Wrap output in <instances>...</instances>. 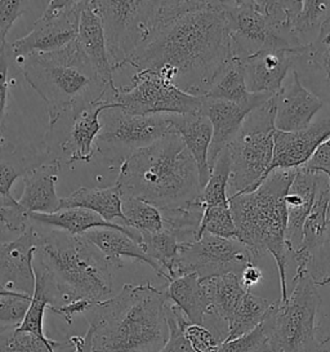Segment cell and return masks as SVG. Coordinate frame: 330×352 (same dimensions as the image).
I'll return each mask as SVG.
<instances>
[{
    "label": "cell",
    "mask_w": 330,
    "mask_h": 352,
    "mask_svg": "<svg viewBox=\"0 0 330 352\" xmlns=\"http://www.w3.org/2000/svg\"><path fill=\"white\" fill-rule=\"evenodd\" d=\"M181 327L185 334L186 340L191 344L195 352H218L221 344L223 343L222 338L217 336L214 331H210L206 325L192 324L187 320L184 312L181 314Z\"/></svg>",
    "instance_id": "cell-42"
},
{
    "label": "cell",
    "mask_w": 330,
    "mask_h": 352,
    "mask_svg": "<svg viewBox=\"0 0 330 352\" xmlns=\"http://www.w3.org/2000/svg\"><path fill=\"white\" fill-rule=\"evenodd\" d=\"M298 56L288 51H262L244 60L248 91L252 94H278Z\"/></svg>",
    "instance_id": "cell-22"
},
{
    "label": "cell",
    "mask_w": 330,
    "mask_h": 352,
    "mask_svg": "<svg viewBox=\"0 0 330 352\" xmlns=\"http://www.w3.org/2000/svg\"><path fill=\"white\" fill-rule=\"evenodd\" d=\"M234 57L223 1H162L160 20L126 66L150 70L186 94L204 97Z\"/></svg>",
    "instance_id": "cell-1"
},
{
    "label": "cell",
    "mask_w": 330,
    "mask_h": 352,
    "mask_svg": "<svg viewBox=\"0 0 330 352\" xmlns=\"http://www.w3.org/2000/svg\"><path fill=\"white\" fill-rule=\"evenodd\" d=\"M34 261L47 270L63 305L72 300L97 303L111 298L116 269L82 235L60 230L41 234Z\"/></svg>",
    "instance_id": "cell-6"
},
{
    "label": "cell",
    "mask_w": 330,
    "mask_h": 352,
    "mask_svg": "<svg viewBox=\"0 0 330 352\" xmlns=\"http://www.w3.org/2000/svg\"><path fill=\"white\" fill-rule=\"evenodd\" d=\"M172 126L182 137L186 147L195 159L200 175L201 190L210 177V168L208 164L209 147L212 144L213 128L203 111L184 115H168Z\"/></svg>",
    "instance_id": "cell-25"
},
{
    "label": "cell",
    "mask_w": 330,
    "mask_h": 352,
    "mask_svg": "<svg viewBox=\"0 0 330 352\" xmlns=\"http://www.w3.org/2000/svg\"><path fill=\"white\" fill-rule=\"evenodd\" d=\"M292 284L288 300L271 303L262 322L271 352H328L329 338L322 336L318 324V285L305 270H297Z\"/></svg>",
    "instance_id": "cell-7"
},
{
    "label": "cell",
    "mask_w": 330,
    "mask_h": 352,
    "mask_svg": "<svg viewBox=\"0 0 330 352\" xmlns=\"http://www.w3.org/2000/svg\"><path fill=\"white\" fill-rule=\"evenodd\" d=\"M93 302L89 300H72L62 306H50L48 310L62 316L67 324H72V318L75 314H85L92 307Z\"/></svg>",
    "instance_id": "cell-49"
},
{
    "label": "cell",
    "mask_w": 330,
    "mask_h": 352,
    "mask_svg": "<svg viewBox=\"0 0 330 352\" xmlns=\"http://www.w3.org/2000/svg\"><path fill=\"white\" fill-rule=\"evenodd\" d=\"M63 343L44 340L20 327L0 331V352H56Z\"/></svg>",
    "instance_id": "cell-38"
},
{
    "label": "cell",
    "mask_w": 330,
    "mask_h": 352,
    "mask_svg": "<svg viewBox=\"0 0 330 352\" xmlns=\"http://www.w3.org/2000/svg\"><path fill=\"white\" fill-rule=\"evenodd\" d=\"M119 107L116 104L100 101L91 104L70 119L67 135L58 146L56 159L66 166L76 163H88L97 154L96 140L102 129L101 115L103 111Z\"/></svg>",
    "instance_id": "cell-19"
},
{
    "label": "cell",
    "mask_w": 330,
    "mask_h": 352,
    "mask_svg": "<svg viewBox=\"0 0 330 352\" xmlns=\"http://www.w3.org/2000/svg\"><path fill=\"white\" fill-rule=\"evenodd\" d=\"M181 314L182 311L179 310L175 305H168L166 306V321H168V328H169V337L168 341L165 342L163 349L159 352H195V350L191 347V344L186 340L185 334L181 327Z\"/></svg>",
    "instance_id": "cell-45"
},
{
    "label": "cell",
    "mask_w": 330,
    "mask_h": 352,
    "mask_svg": "<svg viewBox=\"0 0 330 352\" xmlns=\"http://www.w3.org/2000/svg\"><path fill=\"white\" fill-rule=\"evenodd\" d=\"M26 1L20 0H0V50L4 48L7 42V34L17 21V19L26 11Z\"/></svg>",
    "instance_id": "cell-47"
},
{
    "label": "cell",
    "mask_w": 330,
    "mask_h": 352,
    "mask_svg": "<svg viewBox=\"0 0 330 352\" xmlns=\"http://www.w3.org/2000/svg\"><path fill=\"white\" fill-rule=\"evenodd\" d=\"M69 208H82L92 210L110 223H116V219L120 222L124 221L122 192L116 185L104 188L80 187L69 197H62L61 209Z\"/></svg>",
    "instance_id": "cell-30"
},
{
    "label": "cell",
    "mask_w": 330,
    "mask_h": 352,
    "mask_svg": "<svg viewBox=\"0 0 330 352\" xmlns=\"http://www.w3.org/2000/svg\"><path fill=\"white\" fill-rule=\"evenodd\" d=\"M270 307L271 303L268 300L248 292L235 311L232 319L228 322V333L225 341L236 340L254 331L265 320Z\"/></svg>",
    "instance_id": "cell-34"
},
{
    "label": "cell",
    "mask_w": 330,
    "mask_h": 352,
    "mask_svg": "<svg viewBox=\"0 0 330 352\" xmlns=\"http://www.w3.org/2000/svg\"><path fill=\"white\" fill-rule=\"evenodd\" d=\"M271 97L272 96L270 94H253L245 104L203 97L201 111L209 119L213 128L212 144L208 154V164L210 170L216 164L218 156L236 138L248 115L258 106L265 104Z\"/></svg>",
    "instance_id": "cell-17"
},
{
    "label": "cell",
    "mask_w": 330,
    "mask_h": 352,
    "mask_svg": "<svg viewBox=\"0 0 330 352\" xmlns=\"http://www.w3.org/2000/svg\"><path fill=\"white\" fill-rule=\"evenodd\" d=\"M276 94L248 115L236 138L227 147L231 160L228 197L252 192L270 175L274 159Z\"/></svg>",
    "instance_id": "cell-8"
},
{
    "label": "cell",
    "mask_w": 330,
    "mask_h": 352,
    "mask_svg": "<svg viewBox=\"0 0 330 352\" xmlns=\"http://www.w3.org/2000/svg\"><path fill=\"white\" fill-rule=\"evenodd\" d=\"M12 65H16L13 54L10 51V43L0 50V141H3L4 132V120L7 113V101L10 91V70Z\"/></svg>",
    "instance_id": "cell-46"
},
{
    "label": "cell",
    "mask_w": 330,
    "mask_h": 352,
    "mask_svg": "<svg viewBox=\"0 0 330 352\" xmlns=\"http://www.w3.org/2000/svg\"><path fill=\"white\" fill-rule=\"evenodd\" d=\"M168 300L184 312L187 320L204 325L209 312V300L203 281L196 274H187L169 281L165 287Z\"/></svg>",
    "instance_id": "cell-28"
},
{
    "label": "cell",
    "mask_w": 330,
    "mask_h": 352,
    "mask_svg": "<svg viewBox=\"0 0 330 352\" xmlns=\"http://www.w3.org/2000/svg\"><path fill=\"white\" fill-rule=\"evenodd\" d=\"M35 271V290L31 297L30 307L20 325L22 331H31L44 340H48L44 334V312L50 306H62L61 297L56 289V285L51 279L47 270L39 262L34 261Z\"/></svg>",
    "instance_id": "cell-31"
},
{
    "label": "cell",
    "mask_w": 330,
    "mask_h": 352,
    "mask_svg": "<svg viewBox=\"0 0 330 352\" xmlns=\"http://www.w3.org/2000/svg\"><path fill=\"white\" fill-rule=\"evenodd\" d=\"M252 96L253 94L248 91L244 61L239 57H232L217 76L214 83L204 97L245 104Z\"/></svg>",
    "instance_id": "cell-32"
},
{
    "label": "cell",
    "mask_w": 330,
    "mask_h": 352,
    "mask_svg": "<svg viewBox=\"0 0 330 352\" xmlns=\"http://www.w3.org/2000/svg\"><path fill=\"white\" fill-rule=\"evenodd\" d=\"M223 6L230 26L234 57L244 61L248 57L267 50L292 52L288 45L278 39L263 10L262 0L223 1Z\"/></svg>",
    "instance_id": "cell-15"
},
{
    "label": "cell",
    "mask_w": 330,
    "mask_h": 352,
    "mask_svg": "<svg viewBox=\"0 0 330 352\" xmlns=\"http://www.w3.org/2000/svg\"><path fill=\"white\" fill-rule=\"evenodd\" d=\"M0 296H19V294H16V293H10L8 290L4 289L3 287H0ZM23 296V294H22Z\"/></svg>",
    "instance_id": "cell-52"
},
{
    "label": "cell",
    "mask_w": 330,
    "mask_h": 352,
    "mask_svg": "<svg viewBox=\"0 0 330 352\" xmlns=\"http://www.w3.org/2000/svg\"><path fill=\"white\" fill-rule=\"evenodd\" d=\"M306 270L318 287L330 284V223L319 245L309 253Z\"/></svg>",
    "instance_id": "cell-41"
},
{
    "label": "cell",
    "mask_w": 330,
    "mask_h": 352,
    "mask_svg": "<svg viewBox=\"0 0 330 352\" xmlns=\"http://www.w3.org/2000/svg\"><path fill=\"white\" fill-rule=\"evenodd\" d=\"M113 104L138 115H184L201 111L203 97L186 94L150 70L137 72L132 87H119Z\"/></svg>",
    "instance_id": "cell-11"
},
{
    "label": "cell",
    "mask_w": 330,
    "mask_h": 352,
    "mask_svg": "<svg viewBox=\"0 0 330 352\" xmlns=\"http://www.w3.org/2000/svg\"><path fill=\"white\" fill-rule=\"evenodd\" d=\"M324 109V101L312 94L302 82L297 70L293 80L276 94L275 128L281 132H298L307 128Z\"/></svg>",
    "instance_id": "cell-20"
},
{
    "label": "cell",
    "mask_w": 330,
    "mask_h": 352,
    "mask_svg": "<svg viewBox=\"0 0 330 352\" xmlns=\"http://www.w3.org/2000/svg\"><path fill=\"white\" fill-rule=\"evenodd\" d=\"M330 20V1L303 0L296 20V35L303 48L315 42L322 26Z\"/></svg>",
    "instance_id": "cell-35"
},
{
    "label": "cell",
    "mask_w": 330,
    "mask_h": 352,
    "mask_svg": "<svg viewBox=\"0 0 330 352\" xmlns=\"http://www.w3.org/2000/svg\"><path fill=\"white\" fill-rule=\"evenodd\" d=\"M62 170L57 159L41 164L23 177V192L19 200L0 207V223L10 232H25L30 228V216L54 213L61 209L62 197L57 195L56 184Z\"/></svg>",
    "instance_id": "cell-14"
},
{
    "label": "cell",
    "mask_w": 330,
    "mask_h": 352,
    "mask_svg": "<svg viewBox=\"0 0 330 352\" xmlns=\"http://www.w3.org/2000/svg\"><path fill=\"white\" fill-rule=\"evenodd\" d=\"M262 279H263V274L261 269L256 266V263L248 265L247 267L243 270L240 274V281L247 292H250V289L259 284Z\"/></svg>",
    "instance_id": "cell-50"
},
{
    "label": "cell",
    "mask_w": 330,
    "mask_h": 352,
    "mask_svg": "<svg viewBox=\"0 0 330 352\" xmlns=\"http://www.w3.org/2000/svg\"><path fill=\"white\" fill-rule=\"evenodd\" d=\"M76 42L98 76L104 83L113 87L115 69L107 50L102 20L94 8L93 0L84 1Z\"/></svg>",
    "instance_id": "cell-24"
},
{
    "label": "cell",
    "mask_w": 330,
    "mask_h": 352,
    "mask_svg": "<svg viewBox=\"0 0 330 352\" xmlns=\"http://www.w3.org/2000/svg\"><path fill=\"white\" fill-rule=\"evenodd\" d=\"M16 65L48 107V131L63 118L70 119L91 104L100 101L113 104L118 87L104 83L98 76L76 39L60 51L34 53Z\"/></svg>",
    "instance_id": "cell-4"
},
{
    "label": "cell",
    "mask_w": 330,
    "mask_h": 352,
    "mask_svg": "<svg viewBox=\"0 0 330 352\" xmlns=\"http://www.w3.org/2000/svg\"><path fill=\"white\" fill-rule=\"evenodd\" d=\"M41 234L31 225L20 236L0 241V287L32 297L35 290L34 254Z\"/></svg>",
    "instance_id": "cell-16"
},
{
    "label": "cell",
    "mask_w": 330,
    "mask_h": 352,
    "mask_svg": "<svg viewBox=\"0 0 330 352\" xmlns=\"http://www.w3.org/2000/svg\"><path fill=\"white\" fill-rule=\"evenodd\" d=\"M54 159L50 145L43 141L31 145H12L4 140L0 141V197L3 206L16 201L10 194L13 184L26 176L32 169Z\"/></svg>",
    "instance_id": "cell-21"
},
{
    "label": "cell",
    "mask_w": 330,
    "mask_h": 352,
    "mask_svg": "<svg viewBox=\"0 0 330 352\" xmlns=\"http://www.w3.org/2000/svg\"><path fill=\"white\" fill-rule=\"evenodd\" d=\"M218 352H271V349L267 334L261 324L243 337L223 342Z\"/></svg>",
    "instance_id": "cell-44"
},
{
    "label": "cell",
    "mask_w": 330,
    "mask_h": 352,
    "mask_svg": "<svg viewBox=\"0 0 330 352\" xmlns=\"http://www.w3.org/2000/svg\"><path fill=\"white\" fill-rule=\"evenodd\" d=\"M102 129L96 140L97 153L109 160H122L154 145L173 126L168 115H138L120 107L103 111Z\"/></svg>",
    "instance_id": "cell-10"
},
{
    "label": "cell",
    "mask_w": 330,
    "mask_h": 352,
    "mask_svg": "<svg viewBox=\"0 0 330 352\" xmlns=\"http://www.w3.org/2000/svg\"><path fill=\"white\" fill-rule=\"evenodd\" d=\"M250 263H254V258L250 250L239 240L206 232L195 241L181 245L175 278L187 274H196L200 280L230 272L240 275Z\"/></svg>",
    "instance_id": "cell-12"
},
{
    "label": "cell",
    "mask_w": 330,
    "mask_h": 352,
    "mask_svg": "<svg viewBox=\"0 0 330 352\" xmlns=\"http://www.w3.org/2000/svg\"><path fill=\"white\" fill-rule=\"evenodd\" d=\"M330 138L329 110L298 132L274 133V159L270 173L276 169H297L305 166L316 150Z\"/></svg>",
    "instance_id": "cell-18"
},
{
    "label": "cell",
    "mask_w": 330,
    "mask_h": 352,
    "mask_svg": "<svg viewBox=\"0 0 330 352\" xmlns=\"http://www.w3.org/2000/svg\"><path fill=\"white\" fill-rule=\"evenodd\" d=\"M297 169L272 170L257 190L230 197V208L236 226L237 238L253 258L271 254L276 261L281 297L288 300L289 261L293 252L287 241L288 216L285 195Z\"/></svg>",
    "instance_id": "cell-5"
},
{
    "label": "cell",
    "mask_w": 330,
    "mask_h": 352,
    "mask_svg": "<svg viewBox=\"0 0 330 352\" xmlns=\"http://www.w3.org/2000/svg\"><path fill=\"white\" fill-rule=\"evenodd\" d=\"M115 70L123 69L160 20L162 1L93 0Z\"/></svg>",
    "instance_id": "cell-9"
},
{
    "label": "cell",
    "mask_w": 330,
    "mask_h": 352,
    "mask_svg": "<svg viewBox=\"0 0 330 352\" xmlns=\"http://www.w3.org/2000/svg\"><path fill=\"white\" fill-rule=\"evenodd\" d=\"M115 185L122 197L141 199L159 210L188 207L201 194L195 159L175 128L122 162Z\"/></svg>",
    "instance_id": "cell-3"
},
{
    "label": "cell",
    "mask_w": 330,
    "mask_h": 352,
    "mask_svg": "<svg viewBox=\"0 0 330 352\" xmlns=\"http://www.w3.org/2000/svg\"><path fill=\"white\" fill-rule=\"evenodd\" d=\"M303 168L325 175L329 178L330 185V138H328L322 145L320 146L319 148L316 150V153L303 166Z\"/></svg>",
    "instance_id": "cell-48"
},
{
    "label": "cell",
    "mask_w": 330,
    "mask_h": 352,
    "mask_svg": "<svg viewBox=\"0 0 330 352\" xmlns=\"http://www.w3.org/2000/svg\"><path fill=\"white\" fill-rule=\"evenodd\" d=\"M82 236L100 249L110 259L115 269H122L123 258L126 257L138 262H144L154 270L159 276L164 278L162 269L146 254L142 245L134 241L133 239L128 236L123 231L113 228H94L92 231L85 232Z\"/></svg>",
    "instance_id": "cell-27"
},
{
    "label": "cell",
    "mask_w": 330,
    "mask_h": 352,
    "mask_svg": "<svg viewBox=\"0 0 330 352\" xmlns=\"http://www.w3.org/2000/svg\"><path fill=\"white\" fill-rule=\"evenodd\" d=\"M166 290L125 284L118 296L85 312L93 352H159L169 337Z\"/></svg>",
    "instance_id": "cell-2"
},
{
    "label": "cell",
    "mask_w": 330,
    "mask_h": 352,
    "mask_svg": "<svg viewBox=\"0 0 330 352\" xmlns=\"http://www.w3.org/2000/svg\"><path fill=\"white\" fill-rule=\"evenodd\" d=\"M212 234L226 239H236L237 231L230 204L204 209L203 221L199 230V239L203 234Z\"/></svg>",
    "instance_id": "cell-39"
},
{
    "label": "cell",
    "mask_w": 330,
    "mask_h": 352,
    "mask_svg": "<svg viewBox=\"0 0 330 352\" xmlns=\"http://www.w3.org/2000/svg\"><path fill=\"white\" fill-rule=\"evenodd\" d=\"M70 343L74 346V352H93L92 331L88 329L85 336H72Z\"/></svg>",
    "instance_id": "cell-51"
},
{
    "label": "cell",
    "mask_w": 330,
    "mask_h": 352,
    "mask_svg": "<svg viewBox=\"0 0 330 352\" xmlns=\"http://www.w3.org/2000/svg\"><path fill=\"white\" fill-rule=\"evenodd\" d=\"M328 222L330 223V206H329V214H328Z\"/></svg>",
    "instance_id": "cell-53"
},
{
    "label": "cell",
    "mask_w": 330,
    "mask_h": 352,
    "mask_svg": "<svg viewBox=\"0 0 330 352\" xmlns=\"http://www.w3.org/2000/svg\"><path fill=\"white\" fill-rule=\"evenodd\" d=\"M201 281L209 300L208 316H213L228 327V322L248 293L240 281V275L230 272Z\"/></svg>",
    "instance_id": "cell-29"
},
{
    "label": "cell",
    "mask_w": 330,
    "mask_h": 352,
    "mask_svg": "<svg viewBox=\"0 0 330 352\" xmlns=\"http://www.w3.org/2000/svg\"><path fill=\"white\" fill-rule=\"evenodd\" d=\"M142 235V248L146 254L157 263L164 274V279L169 283L175 278V269L181 243L178 239L165 228L157 232H144Z\"/></svg>",
    "instance_id": "cell-33"
},
{
    "label": "cell",
    "mask_w": 330,
    "mask_h": 352,
    "mask_svg": "<svg viewBox=\"0 0 330 352\" xmlns=\"http://www.w3.org/2000/svg\"><path fill=\"white\" fill-rule=\"evenodd\" d=\"M124 221L120 223L138 232H157L163 228L162 212L157 208L133 197H122Z\"/></svg>",
    "instance_id": "cell-36"
},
{
    "label": "cell",
    "mask_w": 330,
    "mask_h": 352,
    "mask_svg": "<svg viewBox=\"0 0 330 352\" xmlns=\"http://www.w3.org/2000/svg\"><path fill=\"white\" fill-rule=\"evenodd\" d=\"M30 302L29 296H0V331L20 327Z\"/></svg>",
    "instance_id": "cell-43"
},
{
    "label": "cell",
    "mask_w": 330,
    "mask_h": 352,
    "mask_svg": "<svg viewBox=\"0 0 330 352\" xmlns=\"http://www.w3.org/2000/svg\"><path fill=\"white\" fill-rule=\"evenodd\" d=\"M322 173L309 170L303 166L297 168L296 176L285 195V208L288 216L287 241L293 254L302 244L303 225L311 212L318 194V187Z\"/></svg>",
    "instance_id": "cell-23"
},
{
    "label": "cell",
    "mask_w": 330,
    "mask_h": 352,
    "mask_svg": "<svg viewBox=\"0 0 330 352\" xmlns=\"http://www.w3.org/2000/svg\"><path fill=\"white\" fill-rule=\"evenodd\" d=\"M230 172H231V160L230 154L226 150L218 156L216 164L210 170L209 181L201 190L199 197V203L203 208L216 207V206H225L230 204L228 197V181H230Z\"/></svg>",
    "instance_id": "cell-37"
},
{
    "label": "cell",
    "mask_w": 330,
    "mask_h": 352,
    "mask_svg": "<svg viewBox=\"0 0 330 352\" xmlns=\"http://www.w3.org/2000/svg\"><path fill=\"white\" fill-rule=\"evenodd\" d=\"M30 222L31 225L38 223L41 226H50L72 235H84L85 232L92 231L94 228H113V230L123 231L138 244L142 243V235L137 230L126 228L120 223L106 222L97 213L82 208L60 209L58 212L50 213V214L35 213V214H31Z\"/></svg>",
    "instance_id": "cell-26"
},
{
    "label": "cell",
    "mask_w": 330,
    "mask_h": 352,
    "mask_svg": "<svg viewBox=\"0 0 330 352\" xmlns=\"http://www.w3.org/2000/svg\"><path fill=\"white\" fill-rule=\"evenodd\" d=\"M85 0H52L26 36L10 43L14 63L34 53L60 51L78 36Z\"/></svg>",
    "instance_id": "cell-13"
},
{
    "label": "cell",
    "mask_w": 330,
    "mask_h": 352,
    "mask_svg": "<svg viewBox=\"0 0 330 352\" xmlns=\"http://www.w3.org/2000/svg\"><path fill=\"white\" fill-rule=\"evenodd\" d=\"M299 58L306 60L309 66L319 69L330 92V20L322 26L318 39L303 50Z\"/></svg>",
    "instance_id": "cell-40"
}]
</instances>
